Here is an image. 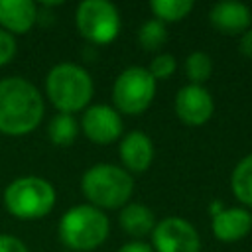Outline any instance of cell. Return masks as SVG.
<instances>
[{
	"instance_id": "cell-1",
	"label": "cell",
	"mask_w": 252,
	"mask_h": 252,
	"mask_svg": "<svg viewBox=\"0 0 252 252\" xmlns=\"http://www.w3.org/2000/svg\"><path fill=\"white\" fill-rule=\"evenodd\" d=\"M45 112L43 98L33 83L24 77L0 81V132L24 136L33 132Z\"/></svg>"
},
{
	"instance_id": "cell-2",
	"label": "cell",
	"mask_w": 252,
	"mask_h": 252,
	"mask_svg": "<svg viewBox=\"0 0 252 252\" xmlns=\"http://www.w3.org/2000/svg\"><path fill=\"white\" fill-rule=\"evenodd\" d=\"M45 93L59 112L73 114L87 108L93 98L94 85L87 69L81 65L59 63L51 67L45 77Z\"/></svg>"
},
{
	"instance_id": "cell-3",
	"label": "cell",
	"mask_w": 252,
	"mask_h": 252,
	"mask_svg": "<svg viewBox=\"0 0 252 252\" xmlns=\"http://www.w3.org/2000/svg\"><path fill=\"white\" fill-rule=\"evenodd\" d=\"M81 191L87 201L100 211L118 209L128 205L134 191V179L124 167L112 163H96L83 173Z\"/></svg>"
},
{
	"instance_id": "cell-4",
	"label": "cell",
	"mask_w": 252,
	"mask_h": 252,
	"mask_svg": "<svg viewBox=\"0 0 252 252\" xmlns=\"http://www.w3.org/2000/svg\"><path fill=\"white\" fill-rule=\"evenodd\" d=\"M110 232L108 217L93 205H77L69 209L59 220L61 242L75 252H89L98 248Z\"/></svg>"
},
{
	"instance_id": "cell-5",
	"label": "cell",
	"mask_w": 252,
	"mask_h": 252,
	"mask_svg": "<svg viewBox=\"0 0 252 252\" xmlns=\"http://www.w3.org/2000/svg\"><path fill=\"white\" fill-rule=\"evenodd\" d=\"M55 205L53 185L37 175H24L14 179L4 189V207L6 211L22 220L41 219L51 213Z\"/></svg>"
},
{
	"instance_id": "cell-6",
	"label": "cell",
	"mask_w": 252,
	"mask_h": 252,
	"mask_svg": "<svg viewBox=\"0 0 252 252\" xmlns=\"http://www.w3.org/2000/svg\"><path fill=\"white\" fill-rule=\"evenodd\" d=\"M156 79L144 67L124 69L112 85V104L118 114H142L156 96Z\"/></svg>"
},
{
	"instance_id": "cell-7",
	"label": "cell",
	"mask_w": 252,
	"mask_h": 252,
	"mask_svg": "<svg viewBox=\"0 0 252 252\" xmlns=\"http://www.w3.org/2000/svg\"><path fill=\"white\" fill-rule=\"evenodd\" d=\"M75 22L79 33L94 45H106L114 41V37L120 32V14L116 6L110 4L108 0L81 2L77 6Z\"/></svg>"
},
{
	"instance_id": "cell-8",
	"label": "cell",
	"mask_w": 252,
	"mask_h": 252,
	"mask_svg": "<svg viewBox=\"0 0 252 252\" xmlns=\"http://www.w3.org/2000/svg\"><path fill=\"white\" fill-rule=\"evenodd\" d=\"M154 252H199L201 238L195 226L181 217H165L152 230Z\"/></svg>"
},
{
	"instance_id": "cell-9",
	"label": "cell",
	"mask_w": 252,
	"mask_h": 252,
	"mask_svg": "<svg viewBox=\"0 0 252 252\" xmlns=\"http://www.w3.org/2000/svg\"><path fill=\"white\" fill-rule=\"evenodd\" d=\"M83 134L98 146H106L118 140L122 134V118L114 106L108 104H93L87 106L81 118Z\"/></svg>"
},
{
	"instance_id": "cell-10",
	"label": "cell",
	"mask_w": 252,
	"mask_h": 252,
	"mask_svg": "<svg viewBox=\"0 0 252 252\" xmlns=\"http://www.w3.org/2000/svg\"><path fill=\"white\" fill-rule=\"evenodd\" d=\"M215 102L203 85H185L175 94V114L187 126H203L213 116Z\"/></svg>"
},
{
	"instance_id": "cell-11",
	"label": "cell",
	"mask_w": 252,
	"mask_h": 252,
	"mask_svg": "<svg viewBox=\"0 0 252 252\" xmlns=\"http://www.w3.org/2000/svg\"><path fill=\"white\" fill-rule=\"evenodd\" d=\"M209 22L222 35H242L252 24V14L248 6L226 0L209 10Z\"/></svg>"
},
{
	"instance_id": "cell-12",
	"label": "cell",
	"mask_w": 252,
	"mask_h": 252,
	"mask_svg": "<svg viewBox=\"0 0 252 252\" xmlns=\"http://www.w3.org/2000/svg\"><path fill=\"white\" fill-rule=\"evenodd\" d=\"M118 154L128 173H144L154 161V144L148 134L134 130L122 138Z\"/></svg>"
},
{
	"instance_id": "cell-13",
	"label": "cell",
	"mask_w": 252,
	"mask_h": 252,
	"mask_svg": "<svg viewBox=\"0 0 252 252\" xmlns=\"http://www.w3.org/2000/svg\"><path fill=\"white\" fill-rule=\"evenodd\" d=\"M211 228L220 242H236L250 232L252 215L244 207H224L219 215L213 217Z\"/></svg>"
},
{
	"instance_id": "cell-14",
	"label": "cell",
	"mask_w": 252,
	"mask_h": 252,
	"mask_svg": "<svg viewBox=\"0 0 252 252\" xmlns=\"http://www.w3.org/2000/svg\"><path fill=\"white\" fill-rule=\"evenodd\" d=\"M37 22V6L32 0H0V28L10 35L28 33Z\"/></svg>"
},
{
	"instance_id": "cell-15",
	"label": "cell",
	"mask_w": 252,
	"mask_h": 252,
	"mask_svg": "<svg viewBox=\"0 0 252 252\" xmlns=\"http://www.w3.org/2000/svg\"><path fill=\"white\" fill-rule=\"evenodd\" d=\"M120 226L130 236L142 238L154 230L156 217L144 203H128L120 211Z\"/></svg>"
},
{
	"instance_id": "cell-16",
	"label": "cell",
	"mask_w": 252,
	"mask_h": 252,
	"mask_svg": "<svg viewBox=\"0 0 252 252\" xmlns=\"http://www.w3.org/2000/svg\"><path fill=\"white\" fill-rule=\"evenodd\" d=\"M230 187H232L234 197L242 205L252 207V154L242 158L234 165L232 175H230Z\"/></svg>"
},
{
	"instance_id": "cell-17",
	"label": "cell",
	"mask_w": 252,
	"mask_h": 252,
	"mask_svg": "<svg viewBox=\"0 0 252 252\" xmlns=\"http://www.w3.org/2000/svg\"><path fill=\"white\" fill-rule=\"evenodd\" d=\"M77 132H79V122L75 120L73 114L59 112L49 120L47 126V136L53 146H71L77 138Z\"/></svg>"
},
{
	"instance_id": "cell-18",
	"label": "cell",
	"mask_w": 252,
	"mask_h": 252,
	"mask_svg": "<svg viewBox=\"0 0 252 252\" xmlns=\"http://www.w3.org/2000/svg\"><path fill=\"white\" fill-rule=\"evenodd\" d=\"M150 10L159 22H179L193 10V2L191 0H152Z\"/></svg>"
},
{
	"instance_id": "cell-19",
	"label": "cell",
	"mask_w": 252,
	"mask_h": 252,
	"mask_svg": "<svg viewBox=\"0 0 252 252\" xmlns=\"http://www.w3.org/2000/svg\"><path fill=\"white\" fill-rule=\"evenodd\" d=\"M185 73L191 85H203L213 73V59L205 51H193L185 59Z\"/></svg>"
},
{
	"instance_id": "cell-20",
	"label": "cell",
	"mask_w": 252,
	"mask_h": 252,
	"mask_svg": "<svg viewBox=\"0 0 252 252\" xmlns=\"http://www.w3.org/2000/svg\"><path fill=\"white\" fill-rule=\"evenodd\" d=\"M138 41L142 45V49L146 51H158L165 41H167V32L163 22L159 20H148L142 24L140 32H138Z\"/></svg>"
},
{
	"instance_id": "cell-21",
	"label": "cell",
	"mask_w": 252,
	"mask_h": 252,
	"mask_svg": "<svg viewBox=\"0 0 252 252\" xmlns=\"http://www.w3.org/2000/svg\"><path fill=\"white\" fill-rule=\"evenodd\" d=\"M175 69H177V61H175V57L169 55V53H158V55L152 59L150 67H148L150 75H152L156 81L169 79V77L175 73Z\"/></svg>"
},
{
	"instance_id": "cell-22",
	"label": "cell",
	"mask_w": 252,
	"mask_h": 252,
	"mask_svg": "<svg viewBox=\"0 0 252 252\" xmlns=\"http://www.w3.org/2000/svg\"><path fill=\"white\" fill-rule=\"evenodd\" d=\"M16 55V39L0 28V67H4Z\"/></svg>"
},
{
	"instance_id": "cell-23",
	"label": "cell",
	"mask_w": 252,
	"mask_h": 252,
	"mask_svg": "<svg viewBox=\"0 0 252 252\" xmlns=\"http://www.w3.org/2000/svg\"><path fill=\"white\" fill-rule=\"evenodd\" d=\"M0 252H30V250L18 236L0 234Z\"/></svg>"
},
{
	"instance_id": "cell-24",
	"label": "cell",
	"mask_w": 252,
	"mask_h": 252,
	"mask_svg": "<svg viewBox=\"0 0 252 252\" xmlns=\"http://www.w3.org/2000/svg\"><path fill=\"white\" fill-rule=\"evenodd\" d=\"M240 53L246 55V57H252V30H246L242 35H240Z\"/></svg>"
},
{
	"instance_id": "cell-25",
	"label": "cell",
	"mask_w": 252,
	"mask_h": 252,
	"mask_svg": "<svg viewBox=\"0 0 252 252\" xmlns=\"http://www.w3.org/2000/svg\"><path fill=\"white\" fill-rule=\"evenodd\" d=\"M118 252H154V248L146 242H140V240H132L128 244H124Z\"/></svg>"
},
{
	"instance_id": "cell-26",
	"label": "cell",
	"mask_w": 252,
	"mask_h": 252,
	"mask_svg": "<svg viewBox=\"0 0 252 252\" xmlns=\"http://www.w3.org/2000/svg\"><path fill=\"white\" fill-rule=\"evenodd\" d=\"M222 209H224V207H222V203H220V201H213V203L209 205V213H211L213 217H215V215H219Z\"/></svg>"
}]
</instances>
